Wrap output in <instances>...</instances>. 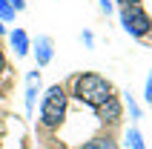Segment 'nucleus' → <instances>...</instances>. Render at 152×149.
<instances>
[{
  "mask_svg": "<svg viewBox=\"0 0 152 149\" xmlns=\"http://www.w3.org/2000/svg\"><path fill=\"white\" fill-rule=\"evenodd\" d=\"M72 98L98 109L112 98V83L98 72H80L75 77V83H72Z\"/></svg>",
  "mask_w": 152,
  "mask_h": 149,
  "instance_id": "f257e3e1",
  "label": "nucleus"
},
{
  "mask_svg": "<svg viewBox=\"0 0 152 149\" xmlns=\"http://www.w3.org/2000/svg\"><path fill=\"white\" fill-rule=\"evenodd\" d=\"M66 100H69V95L63 92L60 83H55V86L46 89L43 103H40V123L46 129H58L63 123V118H66Z\"/></svg>",
  "mask_w": 152,
  "mask_h": 149,
  "instance_id": "f03ea898",
  "label": "nucleus"
},
{
  "mask_svg": "<svg viewBox=\"0 0 152 149\" xmlns=\"http://www.w3.org/2000/svg\"><path fill=\"white\" fill-rule=\"evenodd\" d=\"M121 26L129 37H146L152 32V20L141 6H126L121 9Z\"/></svg>",
  "mask_w": 152,
  "mask_h": 149,
  "instance_id": "7ed1b4c3",
  "label": "nucleus"
},
{
  "mask_svg": "<svg viewBox=\"0 0 152 149\" xmlns=\"http://www.w3.org/2000/svg\"><path fill=\"white\" fill-rule=\"evenodd\" d=\"M52 58H55V43L49 34H40L34 43V60H37V66H49Z\"/></svg>",
  "mask_w": 152,
  "mask_h": 149,
  "instance_id": "20e7f679",
  "label": "nucleus"
},
{
  "mask_svg": "<svg viewBox=\"0 0 152 149\" xmlns=\"http://www.w3.org/2000/svg\"><path fill=\"white\" fill-rule=\"evenodd\" d=\"M121 112H124V103H121L115 95H112V98L106 100L103 106H98V109H95V115L101 118V121H106V123H115V121L121 118Z\"/></svg>",
  "mask_w": 152,
  "mask_h": 149,
  "instance_id": "39448f33",
  "label": "nucleus"
},
{
  "mask_svg": "<svg viewBox=\"0 0 152 149\" xmlns=\"http://www.w3.org/2000/svg\"><path fill=\"white\" fill-rule=\"evenodd\" d=\"M40 89V72H29L26 74V112L34 109V95Z\"/></svg>",
  "mask_w": 152,
  "mask_h": 149,
  "instance_id": "423d86ee",
  "label": "nucleus"
},
{
  "mask_svg": "<svg viewBox=\"0 0 152 149\" xmlns=\"http://www.w3.org/2000/svg\"><path fill=\"white\" fill-rule=\"evenodd\" d=\"M9 40H12V49H15L17 58H26L29 55V34L23 29H15V32L9 34Z\"/></svg>",
  "mask_w": 152,
  "mask_h": 149,
  "instance_id": "0eeeda50",
  "label": "nucleus"
},
{
  "mask_svg": "<svg viewBox=\"0 0 152 149\" xmlns=\"http://www.w3.org/2000/svg\"><path fill=\"white\" fill-rule=\"evenodd\" d=\"M126 146H129V149H146L144 135H141L138 126H129V129H126Z\"/></svg>",
  "mask_w": 152,
  "mask_h": 149,
  "instance_id": "6e6552de",
  "label": "nucleus"
},
{
  "mask_svg": "<svg viewBox=\"0 0 152 149\" xmlns=\"http://www.w3.org/2000/svg\"><path fill=\"white\" fill-rule=\"evenodd\" d=\"M80 149H118V143L112 141V138H103V135H101V138H92V141H86Z\"/></svg>",
  "mask_w": 152,
  "mask_h": 149,
  "instance_id": "1a4fd4ad",
  "label": "nucleus"
},
{
  "mask_svg": "<svg viewBox=\"0 0 152 149\" xmlns=\"http://www.w3.org/2000/svg\"><path fill=\"white\" fill-rule=\"evenodd\" d=\"M15 15H17L15 9L9 6L6 0H0V23H9V20H15Z\"/></svg>",
  "mask_w": 152,
  "mask_h": 149,
  "instance_id": "9d476101",
  "label": "nucleus"
},
{
  "mask_svg": "<svg viewBox=\"0 0 152 149\" xmlns=\"http://www.w3.org/2000/svg\"><path fill=\"white\" fill-rule=\"evenodd\" d=\"M126 106H129V115L138 121V118H141V106H138L135 100H132V95H126Z\"/></svg>",
  "mask_w": 152,
  "mask_h": 149,
  "instance_id": "9b49d317",
  "label": "nucleus"
},
{
  "mask_svg": "<svg viewBox=\"0 0 152 149\" xmlns=\"http://www.w3.org/2000/svg\"><path fill=\"white\" fill-rule=\"evenodd\" d=\"M144 100H146V103H152V72H149V77H146V86H144Z\"/></svg>",
  "mask_w": 152,
  "mask_h": 149,
  "instance_id": "f8f14e48",
  "label": "nucleus"
},
{
  "mask_svg": "<svg viewBox=\"0 0 152 149\" xmlns=\"http://www.w3.org/2000/svg\"><path fill=\"white\" fill-rule=\"evenodd\" d=\"M6 3L15 9V12H23V9H26V0H6Z\"/></svg>",
  "mask_w": 152,
  "mask_h": 149,
  "instance_id": "ddd939ff",
  "label": "nucleus"
},
{
  "mask_svg": "<svg viewBox=\"0 0 152 149\" xmlns=\"http://www.w3.org/2000/svg\"><path fill=\"white\" fill-rule=\"evenodd\" d=\"M101 9L106 12V15H112V9H115V3H112V0H101Z\"/></svg>",
  "mask_w": 152,
  "mask_h": 149,
  "instance_id": "4468645a",
  "label": "nucleus"
},
{
  "mask_svg": "<svg viewBox=\"0 0 152 149\" xmlns=\"http://www.w3.org/2000/svg\"><path fill=\"white\" fill-rule=\"evenodd\" d=\"M80 40H83L86 46H92V43H95V37H92V32H83V34H80Z\"/></svg>",
  "mask_w": 152,
  "mask_h": 149,
  "instance_id": "2eb2a0df",
  "label": "nucleus"
},
{
  "mask_svg": "<svg viewBox=\"0 0 152 149\" xmlns=\"http://www.w3.org/2000/svg\"><path fill=\"white\" fill-rule=\"evenodd\" d=\"M118 3H121V6H124V9H126V6H138L141 0H118Z\"/></svg>",
  "mask_w": 152,
  "mask_h": 149,
  "instance_id": "dca6fc26",
  "label": "nucleus"
},
{
  "mask_svg": "<svg viewBox=\"0 0 152 149\" xmlns=\"http://www.w3.org/2000/svg\"><path fill=\"white\" fill-rule=\"evenodd\" d=\"M6 69V58H3V52H0V72Z\"/></svg>",
  "mask_w": 152,
  "mask_h": 149,
  "instance_id": "f3484780",
  "label": "nucleus"
},
{
  "mask_svg": "<svg viewBox=\"0 0 152 149\" xmlns=\"http://www.w3.org/2000/svg\"><path fill=\"white\" fill-rule=\"evenodd\" d=\"M3 32H6V26H3V23H0V34H3Z\"/></svg>",
  "mask_w": 152,
  "mask_h": 149,
  "instance_id": "a211bd4d",
  "label": "nucleus"
},
{
  "mask_svg": "<svg viewBox=\"0 0 152 149\" xmlns=\"http://www.w3.org/2000/svg\"><path fill=\"white\" fill-rule=\"evenodd\" d=\"M55 149H66V146H60V143H58V146H55Z\"/></svg>",
  "mask_w": 152,
  "mask_h": 149,
  "instance_id": "6ab92c4d",
  "label": "nucleus"
}]
</instances>
